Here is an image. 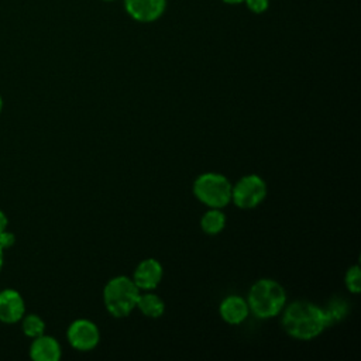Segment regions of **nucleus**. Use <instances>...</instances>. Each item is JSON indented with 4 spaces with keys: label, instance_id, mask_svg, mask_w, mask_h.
I'll use <instances>...</instances> for the list:
<instances>
[{
    "label": "nucleus",
    "instance_id": "9",
    "mask_svg": "<svg viewBox=\"0 0 361 361\" xmlns=\"http://www.w3.org/2000/svg\"><path fill=\"white\" fill-rule=\"evenodd\" d=\"M25 314V303L16 289L0 292V320L4 323H17Z\"/></svg>",
    "mask_w": 361,
    "mask_h": 361
},
{
    "label": "nucleus",
    "instance_id": "14",
    "mask_svg": "<svg viewBox=\"0 0 361 361\" xmlns=\"http://www.w3.org/2000/svg\"><path fill=\"white\" fill-rule=\"evenodd\" d=\"M324 314L327 317L329 326H331L336 322H340L341 319H344L348 313V305L344 299L341 298H334L329 302V305L326 307H323Z\"/></svg>",
    "mask_w": 361,
    "mask_h": 361
},
{
    "label": "nucleus",
    "instance_id": "18",
    "mask_svg": "<svg viewBox=\"0 0 361 361\" xmlns=\"http://www.w3.org/2000/svg\"><path fill=\"white\" fill-rule=\"evenodd\" d=\"M14 243H16V237H14V234L11 231L4 230L3 233H0V247L3 250H7V248L13 247Z\"/></svg>",
    "mask_w": 361,
    "mask_h": 361
},
{
    "label": "nucleus",
    "instance_id": "22",
    "mask_svg": "<svg viewBox=\"0 0 361 361\" xmlns=\"http://www.w3.org/2000/svg\"><path fill=\"white\" fill-rule=\"evenodd\" d=\"M1 109H3V99H1V96H0V113H1Z\"/></svg>",
    "mask_w": 361,
    "mask_h": 361
},
{
    "label": "nucleus",
    "instance_id": "2",
    "mask_svg": "<svg viewBox=\"0 0 361 361\" xmlns=\"http://www.w3.org/2000/svg\"><path fill=\"white\" fill-rule=\"evenodd\" d=\"M247 303L255 317L271 319L281 314L285 307L286 290L278 281L261 278L250 286Z\"/></svg>",
    "mask_w": 361,
    "mask_h": 361
},
{
    "label": "nucleus",
    "instance_id": "4",
    "mask_svg": "<svg viewBox=\"0 0 361 361\" xmlns=\"http://www.w3.org/2000/svg\"><path fill=\"white\" fill-rule=\"evenodd\" d=\"M231 182L219 172H203L193 180L195 197L207 207L223 209L231 202Z\"/></svg>",
    "mask_w": 361,
    "mask_h": 361
},
{
    "label": "nucleus",
    "instance_id": "23",
    "mask_svg": "<svg viewBox=\"0 0 361 361\" xmlns=\"http://www.w3.org/2000/svg\"><path fill=\"white\" fill-rule=\"evenodd\" d=\"M102 1H114V0H102Z\"/></svg>",
    "mask_w": 361,
    "mask_h": 361
},
{
    "label": "nucleus",
    "instance_id": "3",
    "mask_svg": "<svg viewBox=\"0 0 361 361\" xmlns=\"http://www.w3.org/2000/svg\"><path fill=\"white\" fill-rule=\"evenodd\" d=\"M140 292L133 278L118 275L104 285L103 302L113 317H127L135 309Z\"/></svg>",
    "mask_w": 361,
    "mask_h": 361
},
{
    "label": "nucleus",
    "instance_id": "8",
    "mask_svg": "<svg viewBox=\"0 0 361 361\" xmlns=\"http://www.w3.org/2000/svg\"><path fill=\"white\" fill-rule=\"evenodd\" d=\"M164 268L155 258H145L134 269L133 281L140 290H154L162 281Z\"/></svg>",
    "mask_w": 361,
    "mask_h": 361
},
{
    "label": "nucleus",
    "instance_id": "12",
    "mask_svg": "<svg viewBox=\"0 0 361 361\" xmlns=\"http://www.w3.org/2000/svg\"><path fill=\"white\" fill-rule=\"evenodd\" d=\"M135 307L149 319H158L165 312V303L162 298L152 293L151 290H145V293L140 292Z\"/></svg>",
    "mask_w": 361,
    "mask_h": 361
},
{
    "label": "nucleus",
    "instance_id": "21",
    "mask_svg": "<svg viewBox=\"0 0 361 361\" xmlns=\"http://www.w3.org/2000/svg\"><path fill=\"white\" fill-rule=\"evenodd\" d=\"M3 257H4V250L0 247V269L3 267Z\"/></svg>",
    "mask_w": 361,
    "mask_h": 361
},
{
    "label": "nucleus",
    "instance_id": "7",
    "mask_svg": "<svg viewBox=\"0 0 361 361\" xmlns=\"http://www.w3.org/2000/svg\"><path fill=\"white\" fill-rule=\"evenodd\" d=\"M127 14L137 23H154L162 17L166 0H124Z\"/></svg>",
    "mask_w": 361,
    "mask_h": 361
},
{
    "label": "nucleus",
    "instance_id": "20",
    "mask_svg": "<svg viewBox=\"0 0 361 361\" xmlns=\"http://www.w3.org/2000/svg\"><path fill=\"white\" fill-rule=\"evenodd\" d=\"M223 3H226V4H240V3H243L244 0H221Z\"/></svg>",
    "mask_w": 361,
    "mask_h": 361
},
{
    "label": "nucleus",
    "instance_id": "16",
    "mask_svg": "<svg viewBox=\"0 0 361 361\" xmlns=\"http://www.w3.org/2000/svg\"><path fill=\"white\" fill-rule=\"evenodd\" d=\"M344 285L348 292L357 295L361 290V269L358 265H351L344 275Z\"/></svg>",
    "mask_w": 361,
    "mask_h": 361
},
{
    "label": "nucleus",
    "instance_id": "1",
    "mask_svg": "<svg viewBox=\"0 0 361 361\" xmlns=\"http://www.w3.org/2000/svg\"><path fill=\"white\" fill-rule=\"evenodd\" d=\"M282 327L295 340H313L329 327L323 307L309 300H295L282 309Z\"/></svg>",
    "mask_w": 361,
    "mask_h": 361
},
{
    "label": "nucleus",
    "instance_id": "5",
    "mask_svg": "<svg viewBox=\"0 0 361 361\" xmlns=\"http://www.w3.org/2000/svg\"><path fill=\"white\" fill-rule=\"evenodd\" d=\"M267 190V183L259 175L248 173L231 186V202L243 210L254 209L264 202Z\"/></svg>",
    "mask_w": 361,
    "mask_h": 361
},
{
    "label": "nucleus",
    "instance_id": "17",
    "mask_svg": "<svg viewBox=\"0 0 361 361\" xmlns=\"http://www.w3.org/2000/svg\"><path fill=\"white\" fill-rule=\"evenodd\" d=\"M243 3L254 14H262L269 7V0H244Z\"/></svg>",
    "mask_w": 361,
    "mask_h": 361
},
{
    "label": "nucleus",
    "instance_id": "15",
    "mask_svg": "<svg viewBox=\"0 0 361 361\" xmlns=\"http://www.w3.org/2000/svg\"><path fill=\"white\" fill-rule=\"evenodd\" d=\"M23 333L30 337V338H35L41 334H44L45 331V323L44 320L38 316V314H24L23 316Z\"/></svg>",
    "mask_w": 361,
    "mask_h": 361
},
{
    "label": "nucleus",
    "instance_id": "11",
    "mask_svg": "<svg viewBox=\"0 0 361 361\" xmlns=\"http://www.w3.org/2000/svg\"><path fill=\"white\" fill-rule=\"evenodd\" d=\"M62 350L58 340L52 336L41 334L32 338L30 345V357L34 361H58Z\"/></svg>",
    "mask_w": 361,
    "mask_h": 361
},
{
    "label": "nucleus",
    "instance_id": "6",
    "mask_svg": "<svg viewBox=\"0 0 361 361\" xmlns=\"http://www.w3.org/2000/svg\"><path fill=\"white\" fill-rule=\"evenodd\" d=\"M69 344L78 351H90L100 341V331L96 323L89 319L73 320L66 331Z\"/></svg>",
    "mask_w": 361,
    "mask_h": 361
},
{
    "label": "nucleus",
    "instance_id": "13",
    "mask_svg": "<svg viewBox=\"0 0 361 361\" xmlns=\"http://www.w3.org/2000/svg\"><path fill=\"white\" fill-rule=\"evenodd\" d=\"M226 227V214L221 209L209 207L207 212L200 217V228L209 235H216L221 233Z\"/></svg>",
    "mask_w": 361,
    "mask_h": 361
},
{
    "label": "nucleus",
    "instance_id": "10",
    "mask_svg": "<svg viewBox=\"0 0 361 361\" xmlns=\"http://www.w3.org/2000/svg\"><path fill=\"white\" fill-rule=\"evenodd\" d=\"M219 314L228 324H240V323H243L248 317V314H250L247 299H244V298H241L238 295H228V296H226L220 302Z\"/></svg>",
    "mask_w": 361,
    "mask_h": 361
},
{
    "label": "nucleus",
    "instance_id": "19",
    "mask_svg": "<svg viewBox=\"0 0 361 361\" xmlns=\"http://www.w3.org/2000/svg\"><path fill=\"white\" fill-rule=\"evenodd\" d=\"M7 224H8L7 216L4 214V212L0 210V233H3L4 230H7Z\"/></svg>",
    "mask_w": 361,
    "mask_h": 361
}]
</instances>
